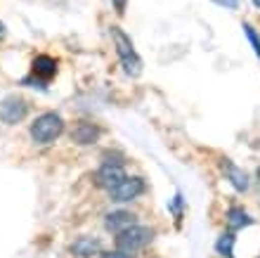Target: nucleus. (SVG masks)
Masks as SVG:
<instances>
[{"label": "nucleus", "instance_id": "4468645a", "mask_svg": "<svg viewBox=\"0 0 260 258\" xmlns=\"http://www.w3.org/2000/svg\"><path fill=\"white\" fill-rule=\"evenodd\" d=\"M241 28H244V36H246V38H248V43L253 45V52L260 57V36L255 34V28L251 26V24H244V26H241Z\"/></svg>", "mask_w": 260, "mask_h": 258}, {"label": "nucleus", "instance_id": "2eb2a0df", "mask_svg": "<svg viewBox=\"0 0 260 258\" xmlns=\"http://www.w3.org/2000/svg\"><path fill=\"white\" fill-rule=\"evenodd\" d=\"M100 258H133V256H130V253H125V251H118V249H116V251H107V253H102Z\"/></svg>", "mask_w": 260, "mask_h": 258}, {"label": "nucleus", "instance_id": "7ed1b4c3", "mask_svg": "<svg viewBox=\"0 0 260 258\" xmlns=\"http://www.w3.org/2000/svg\"><path fill=\"white\" fill-rule=\"evenodd\" d=\"M151 237H154V230L142 227V225H133V227H128V230L118 232L116 249L118 251H125V253H135V251H140V249H144V246L149 244Z\"/></svg>", "mask_w": 260, "mask_h": 258}, {"label": "nucleus", "instance_id": "f8f14e48", "mask_svg": "<svg viewBox=\"0 0 260 258\" xmlns=\"http://www.w3.org/2000/svg\"><path fill=\"white\" fill-rule=\"evenodd\" d=\"M251 223H253V218L248 216L244 209H239V206H232V209L227 211V225H230V230H241V227H246Z\"/></svg>", "mask_w": 260, "mask_h": 258}, {"label": "nucleus", "instance_id": "f3484780", "mask_svg": "<svg viewBox=\"0 0 260 258\" xmlns=\"http://www.w3.org/2000/svg\"><path fill=\"white\" fill-rule=\"evenodd\" d=\"M215 3H218V5H225V7H237V0H215Z\"/></svg>", "mask_w": 260, "mask_h": 258}, {"label": "nucleus", "instance_id": "dca6fc26", "mask_svg": "<svg viewBox=\"0 0 260 258\" xmlns=\"http://www.w3.org/2000/svg\"><path fill=\"white\" fill-rule=\"evenodd\" d=\"M111 3H114V7H116V12H118V14H123V12H125V3H128V0H111Z\"/></svg>", "mask_w": 260, "mask_h": 258}, {"label": "nucleus", "instance_id": "9b49d317", "mask_svg": "<svg viewBox=\"0 0 260 258\" xmlns=\"http://www.w3.org/2000/svg\"><path fill=\"white\" fill-rule=\"evenodd\" d=\"M100 249H102V244H100V239L95 237H78L71 244V253L78 258H92L100 253Z\"/></svg>", "mask_w": 260, "mask_h": 258}, {"label": "nucleus", "instance_id": "423d86ee", "mask_svg": "<svg viewBox=\"0 0 260 258\" xmlns=\"http://www.w3.org/2000/svg\"><path fill=\"white\" fill-rule=\"evenodd\" d=\"M26 116V104H24V100H17V97H10V100H5V102L0 104V119L5 123H19L21 119Z\"/></svg>", "mask_w": 260, "mask_h": 258}, {"label": "nucleus", "instance_id": "0eeeda50", "mask_svg": "<svg viewBox=\"0 0 260 258\" xmlns=\"http://www.w3.org/2000/svg\"><path fill=\"white\" fill-rule=\"evenodd\" d=\"M100 135H102V130L97 128L95 123H88V121H81L71 130V140L78 145H92L100 140Z\"/></svg>", "mask_w": 260, "mask_h": 258}, {"label": "nucleus", "instance_id": "f03ea898", "mask_svg": "<svg viewBox=\"0 0 260 258\" xmlns=\"http://www.w3.org/2000/svg\"><path fill=\"white\" fill-rule=\"evenodd\" d=\"M62 133H64V121H62V116L55 114V111L41 114L34 121V126H31V137H34V142H38V145L55 142Z\"/></svg>", "mask_w": 260, "mask_h": 258}, {"label": "nucleus", "instance_id": "6e6552de", "mask_svg": "<svg viewBox=\"0 0 260 258\" xmlns=\"http://www.w3.org/2000/svg\"><path fill=\"white\" fill-rule=\"evenodd\" d=\"M135 225V216L130 213V211H114V213H109L107 216V220H104V227L109 232H123L128 230V227H133Z\"/></svg>", "mask_w": 260, "mask_h": 258}, {"label": "nucleus", "instance_id": "9d476101", "mask_svg": "<svg viewBox=\"0 0 260 258\" xmlns=\"http://www.w3.org/2000/svg\"><path fill=\"white\" fill-rule=\"evenodd\" d=\"M57 74V62L48 54H41V57H36L34 60V76L38 78V83H48L52 76Z\"/></svg>", "mask_w": 260, "mask_h": 258}, {"label": "nucleus", "instance_id": "39448f33", "mask_svg": "<svg viewBox=\"0 0 260 258\" xmlns=\"http://www.w3.org/2000/svg\"><path fill=\"white\" fill-rule=\"evenodd\" d=\"M123 180H125L123 168H121V166H114V163H104L95 176L97 187H104V190H114V187L121 185Z\"/></svg>", "mask_w": 260, "mask_h": 258}, {"label": "nucleus", "instance_id": "f257e3e1", "mask_svg": "<svg viewBox=\"0 0 260 258\" xmlns=\"http://www.w3.org/2000/svg\"><path fill=\"white\" fill-rule=\"evenodd\" d=\"M111 38H114L118 60H121V64H123L125 74L128 76H140L142 74V60H140V54H137L133 41L121 31V26H111Z\"/></svg>", "mask_w": 260, "mask_h": 258}, {"label": "nucleus", "instance_id": "a211bd4d", "mask_svg": "<svg viewBox=\"0 0 260 258\" xmlns=\"http://www.w3.org/2000/svg\"><path fill=\"white\" fill-rule=\"evenodd\" d=\"M3 34H5V26H3V24H0V36H3Z\"/></svg>", "mask_w": 260, "mask_h": 258}, {"label": "nucleus", "instance_id": "6ab92c4d", "mask_svg": "<svg viewBox=\"0 0 260 258\" xmlns=\"http://www.w3.org/2000/svg\"><path fill=\"white\" fill-rule=\"evenodd\" d=\"M253 5H255V7H260V0H253Z\"/></svg>", "mask_w": 260, "mask_h": 258}, {"label": "nucleus", "instance_id": "ddd939ff", "mask_svg": "<svg viewBox=\"0 0 260 258\" xmlns=\"http://www.w3.org/2000/svg\"><path fill=\"white\" fill-rule=\"evenodd\" d=\"M215 251H218L222 258H234V235L232 232L220 235V239L215 242Z\"/></svg>", "mask_w": 260, "mask_h": 258}, {"label": "nucleus", "instance_id": "20e7f679", "mask_svg": "<svg viewBox=\"0 0 260 258\" xmlns=\"http://www.w3.org/2000/svg\"><path fill=\"white\" fill-rule=\"evenodd\" d=\"M144 190H147V185H144L142 178H125L121 185H116L114 190H109V197H111V202L123 204V202H133V199H137Z\"/></svg>", "mask_w": 260, "mask_h": 258}, {"label": "nucleus", "instance_id": "1a4fd4ad", "mask_svg": "<svg viewBox=\"0 0 260 258\" xmlns=\"http://www.w3.org/2000/svg\"><path fill=\"white\" fill-rule=\"evenodd\" d=\"M222 170H225L227 180L232 183V187L237 192H246L248 190V176L237 166V163H232L230 159H222Z\"/></svg>", "mask_w": 260, "mask_h": 258}]
</instances>
